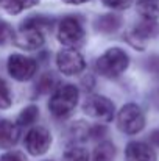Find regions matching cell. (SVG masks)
Returning a JSON list of instances; mask_svg holds the SVG:
<instances>
[{"mask_svg":"<svg viewBox=\"0 0 159 161\" xmlns=\"http://www.w3.org/2000/svg\"><path fill=\"white\" fill-rule=\"evenodd\" d=\"M14 44L20 49L25 50H34L38 47H41L44 44V33L39 28L34 27H25L22 25V28L14 35L13 38Z\"/></svg>","mask_w":159,"mask_h":161,"instance_id":"9c48e42d","label":"cell"},{"mask_svg":"<svg viewBox=\"0 0 159 161\" xmlns=\"http://www.w3.org/2000/svg\"><path fill=\"white\" fill-rule=\"evenodd\" d=\"M117 127L126 135H136L145 127V117L142 109L136 103H126L119 111Z\"/></svg>","mask_w":159,"mask_h":161,"instance_id":"3957f363","label":"cell"},{"mask_svg":"<svg viewBox=\"0 0 159 161\" xmlns=\"http://www.w3.org/2000/svg\"><path fill=\"white\" fill-rule=\"evenodd\" d=\"M56 64L66 75H77L84 69V59L75 49H66L56 55Z\"/></svg>","mask_w":159,"mask_h":161,"instance_id":"ba28073f","label":"cell"},{"mask_svg":"<svg viewBox=\"0 0 159 161\" xmlns=\"http://www.w3.org/2000/svg\"><path fill=\"white\" fill-rule=\"evenodd\" d=\"M158 33V25L155 20H144L140 24H137L134 27V30L128 35L130 36V42L133 46L137 47V42H142V47H144V42L148 39V38H153L155 35Z\"/></svg>","mask_w":159,"mask_h":161,"instance_id":"8fae6325","label":"cell"},{"mask_svg":"<svg viewBox=\"0 0 159 161\" xmlns=\"http://www.w3.org/2000/svg\"><path fill=\"white\" fill-rule=\"evenodd\" d=\"M147 69L153 74H159V56H150L147 59Z\"/></svg>","mask_w":159,"mask_h":161,"instance_id":"484cf974","label":"cell"},{"mask_svg":"<svg viewBox=\"0 0 159 161\" xmlns=\"http://www.w3.org/2000/svg\"><path fill=\"white\" fill-rule=\"evenodd\" d=\"M87 135L92 139H102L106 135V130H105V127H102V125H94L92 128L87 130Z\"/></svg>","mask_w":159,"mask_h":161,"instance_id":"cb8c5ba5","label":"cell"},{"mask_svg":"<svg viewBox=\"0 0 159 161\" xmlns=\"http://www.w3.org/2000/svg\"><path fill=\"white\" fill-rule=\"evenodd\" d=\"M50 144H52V135L44 127H34L27 133L25 146H27V150L34 157L44 155L50 149Z\"/></svg>","mask_w":159,"mask_h":161,"instance_id":"8992f818","label":"cell"},{"mask_svg":"<svg viewBox=\"0 0 159 161\" xmlns=\"http://www.w3.org/2000/svg\"><path fill=\"white\" fill-rule=\"evenodd\" d=\"M56 86H58V78L49 72V74H44L39 78V81L36 83V91L39 94H47V92L53 91Z\"/></svg>","mask_w":159,"mask_h":161,"instance_id":"e0dca14e","label":"cell"},{"mask_svg":"<svg viewBox=\"0 0 159 161\" xmlns=\"http://www.w3.org/2000/svg\"><path fill=\"white\" fill-rule=\"evenodd\" d=\"M62 2H66V3H69V5H80V3H84V2H87V0H62Z\"/></svg>","mask_w":159,"mask_h":161,"instance_id":"f1b7e54d","label":"cell"},{"mask_svg":"<svg viewBox=\"0 0 159 161\" xmlns=\"http://www.w3.org/2000/svg\"><path fill=\"white\" fill-rule=\"evenodd\" d=\"M120 25H122V17L115 16V14H105L95 20L97 30L103 31V33H112L117 28H120Z\"/></svg>","mask_w":159,"mask_h":161,"instance_id":"4fadbf2b","label":"cell"},{"mask_svg":"<svg viewBox=\"0 0 159 161\" xmlns=\"http://www.w3.org/2000/svg\"><path fill=\"white\" fill-rule=\"evenodd\" d=\"M114 155H115V147L111 142L103 141L94 152V161H111Z\"/></svg>","mask_w":159,"mask_h":161,"instance_id":"2e32d148","label":"cell"},{"mask_svg":"<svg viewBox=\"0 0 159 161\" xmlns=\"http://www.w3.org/2000/svg\"><path fill=\"white\" fill-rule=\"evenodd\" d=\"M64 161H89V153L84 147L80 146H72L66 150Z\"/></svg>","mask_w":159,"mask_h":161,"instance_id":"d6986e66","label":"cell"},{"mask_svg":"<svg viewBox=\"0 0 159 161\" xmlns=\"http://www.w3.org/2000/svg\"><path fill=\"white\" fill-rule=\"evenodd\" d=\"M78 97H80V92L73 85H64L55 91L49 103V109L58 119L67 117L77 107Z\"/></svg>","mask_w":159,"mask_h":161,"instance_id":"6da1fadb","label":"cell"},{"mask_svg":"<svg viewBox=\"0 0 159 161\" xmlns=\"http://www.w3.org/2000/svg\"><path fill=\"white\" fill-rule=\"evenodd\" d=\"M58 39L61 44L67 47H78L84 41V30L78 19L75 17H64L59 22L58 28Z\"/></svg>","mask_w":159,"mask_h":161,"instance_id":"277c9868","label":"cell"},{"mask_svg":"<svg viewBox=\"0 0 159 161\" xmlns=\"http://www.w3.org/2000/svg\"><path fill=\"white\" fill-rule=\"evenodd\" d=\"M106 6L109 8H115V9H123V8H128L131 0H103Z\"/></svg>","mask_w":159,"mask_h":161,"instance_id":"603a6c76","label":"cell"},{"mask_svg":"<svg viewBox=\"0 0 159 161\" xmlns=\"http://www.w3.org/2000/svg\"><path fill=\"white\" fill-rule=\"evenodd\" d=\"M38 64L33 58L24 55H11L8 58V70L17 81H27L36 74Z\"/></svg>","mask_w":159,"mask_h":161,"instance_id":"5b68a950","label":"cell"},{"mask_svg":"<svg viewBox=\"0 0 159 161\" xmlns=\"http://www.w3.org/2000/svg\"><path fill=\"white\" fill-rule=\"evenodd\" d=\"M137 11L145 20H156L159 17V0H137Z\"/></svg>","mask_w":159,"mask_h":161,"instance_id":"5bb4252c","label":"cell"},{"mask_svg":"<svg viewBox=\"0 0 159 161\" xmlns=\"http://www.w3.org/2000/svg\"><path fill=\"white\" fill-rule=\"evenodd\" d=\"M128 64H130L128 55L122 49L114 47V49H109L108 52L102 55L97 59L95 66H97V70L100 75L108 77V78H115L126 70Z\"/></svg>","mask_w":159,"mask_h":161,"instance_id":"7a4b0ae2","label":"cell"},{"mask_svg":"<svg viewBox=\"0 0 159 161\" xmlns=\"http://www.w3.org/2000/svg\"><path fill=\"white\" fill-rule=\"evenodd\" d=\"M153 102H155V107L159 108V89H156L153 94Z\"/></svg>","mask_w":159,"mask_h":161,"instance_id":"83f0119b","label":"cell"},{"mask_svg":"<svg viewBox=\"0 0 159 161\" xmlns=\"http://www.w3.org/2000/svg\"><path fill=\"white\" fill-rule=\"evenodd\" d=\"M52 24H53L52 19H47V17H44V16H34V17L27 19L22 25H25V27H34V28L44 30V28H50Z\"/></svg>","mask_w":159,"mask_h":161,"instance_id":"ffe728a7","label":"cell"},{"mask_svg":"<svg viewBox=\"0 0 159 161\" xmlns=\"http://www.w3.org/2000/svg\"><path fill=\"white\" fill-rule=\"evenodd\" d=\"M126 161H156V153L151 146L145 142H130L125 150Z\"/></svg>","mask_w":159,"mask_h":161,"instance_id":"30bf717a","label":"cell"},{"mask_svg":"<svg viewBox=\"0 0 159 161\" xmlns=\"http://www.w3.org/2000/svg\"><path fill=\"white\" fill-rule=\"evenodd\" d=\"M39 0H0V5L9 13V14H17L33 5H36Z\"/></svg>","mask_w":159,"mask_h":161,"instance_id":"9a60e30c","label":"cell"},{"mask_svg":"<svg viewBox=\"0 0 159 161\" xmlns=\"http://www.w3.org/2000/svg\"><path fill=\"white\" fill-rule=\"evenodd\" d=\"M0 161H28L27 160V157L22 153V152H8V153H5Z\"/></svg>","mask_w":159,"mask_h":161,"instance_id":"d4e9b609","label":"cell"},{"mask_svg":"<svg viewBox=\"0 0 159 161\" xmlns=\"http://www.w3.org/2000/svg\"><path fill=\"white\" fill-rule=\"evenodd\" d=\"M83 111L91 117L109 122L114 117V103L103 96H91L89 99H86Z\"/></svg>","mask_w":159,"mask_h":161,"instance_id":"52a82bcc","label":"cell"},{"mask_svg":"<svg viewBox=\"0 0 159 161\" xmlns=\"http://www.w3.org/2000/svg\"><path fill=\"white\" fill-rule=\"evenodd\" d=\"M13 38H14V33H13L11 25L6 24L5 20H0V46L8 44L9 41H13Z\"/></svg>","mask_w":159,"mask_h":161,"instance_id":"44dd1931","label":"cell"},{"mask_svg":"<svg viewBox=\"0 0 159 161\" xmlns=\"http://www.w3.org/2000/svg\"><path fill=\"white\" fill-rule=\"evenodd\" d=\"M19 141V128L9 120H0V149H9Z\"/></svg>","mask_w":159,"mask_h":161,"instance_id":"7c38bea8","label":"cell"},{"mask_svg":"<svg viewBox=\"0 0 159 161\" xmlns=\"http://www.w3.org/2000/svg\"><path fill=\"white\" fill-rule=\"evenodd\" d=\"M11 107V92L6 83L0 78V109H6Z\"/></svg>","mask_w":159,"mask_h":161,"instance_id":"7402d4cb","label":"cell"},{"mask_svg":"<svg viewBox=\"0 0 159 161\" xmlns=\"http://www.w3.org/2000/svg\"><path fill=\"white\" fill-rule=\"evenodd\" d=\"M148 139H150V142H151L153 146H156V147H159V128H156V130H153V131L150 133Z\"/></svg>","mask_w":159,"mask_h":161,"instance_id":"4316f807","label":"cell"},{"mask_svg":"<svg viewBox=\"0 0 159 161\" xmlns=\"http://www.w3.org/2000/svg\"><path fill=\"white\" fill-rule=\"evenodd\" d=\"M38 114H39V109H38L36 105L27 107L20 114H19L17 125H19V127H28V125H31V124L38 119Z\"/></svg>","mask_w":159,"mask_h":161,"instance_id":"ac0fdd59","label":"cell"}]
</instances>
